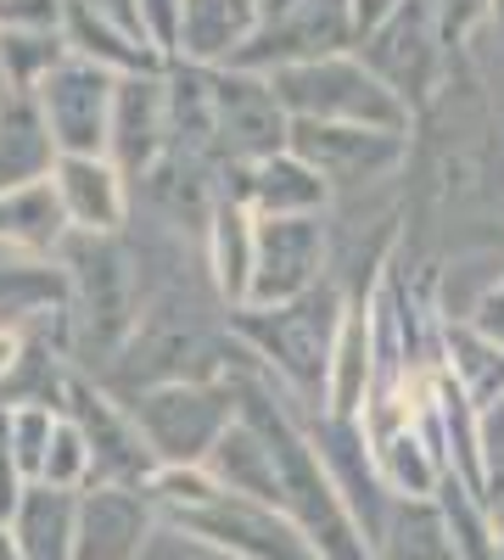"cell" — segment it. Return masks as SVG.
Returning a JSON list of instances; mask_svg holds the SVG:
<instances>
[{
	"label": "cell",
	"mask_w": 504,
	"mask_h": 560,
	"mask_svg": "<svg viewBox=\"0 0 504 560\" xmlns=\"http://www.w3.org/2000/svg\"><path fill=\"white\" fill-rule=\"evenodd\" d=\"M163 152H168V68L163 73H129V79H118L107 158L129 179H146L163 163Z\"/></svg>",
	"instance_id": "7c38bea8"
},
{
	"label": "cell",
	"mask_w": 504,
	"mask_h": 560,
	"mask_svg": "<svg viewBox=\"0 0 504 560\" xmlns=\"http://www.w3.org/2000/svg\"><path fill=\"white\" fill-rule=\"evenodd\" d=\"M0 560H23V549H17L12 527H0Z\"/></svg>",
	"instance_id": "836d02e7"
},
{
	"label": "cell",
	"mask_w": 504,
	"mask_h": 560,
	"mask_svg": "<svg viewBox=\"0 0 504 560\" xmlns=\"http://www.w3.org/2000/svg\"><path fill=\"white\" fill-rule=\"evenodd\" d=\"M62 39H68V57H84V62H96V68H107L118 79H129V73H163L168 68L141 34H129V28H118V23H107L96 12H84V7H68V0H62Z\"/></svg>",
	"instance_id": "603a6c76"
},
{
	"label": "cell",
	"mask_w": 504,
	"mask_h": 560,
	"mask_svg": "<svg viewBox=\"0 0 504 560\" xmlns=\"http://www.w3.org/2000/svg\"><path fill=\"white\" fill-rule=\"evenodd\" d=\"M0 34H62V0H0Z\"/></svg>",
	"instance_id": "f546056e"
},
{
	"label": "cell",
	"mask_w": 504,
	"mask_h": 560,
	"mask_svg": "<svg viewBox=\"0 0 504 560\" xmlns=\"http://www.w3.org/2000/svg\"><path fill=\"white\" fill-rule=\"evenodd\" d=\"M23 560H79V493L34 482L7 522Z\"/></svg>",
	"instance_id": "7402d4cb"
},
{
	"label": "cell",
	"mask_w": 504,
	"mask_h": 560,
	"mask_svg": "<svg viewBox=\"0 0 504 560\" xmlns=\"http://www.w3.org/2000/svg\"><path fill=\"white\" fill-rule=\"evenodd\" d=\"M179 527H186V538H197L202 549L231 555V560H326L286 510L242 499V493H219L208 510L179 516Z\"/></svg>",
	"instance_id": "ba28073f"
},
{
	"label": "cell",
	"mask_w": 504,
	"mask_h": 560,
	"mask_svg": "<svg viewBox=\"0 0 504 560\" xmlns=\"http://www.w3.org/2000/svg\"><path fill=\"white\" fill-rule=\"evenodd\" d=\"M68 236H73V224H68V208H62L51 179L0 191V253H7V258L57 264Z\"/></svg>",
	"instance_id": "2e32d148"
},
{
	"label": "cell",
	"mask_w": 504,
	"mask_h": 560,
	"mask_svg": "<svg viewBox=\"0 0 504 560\" xmlns=\"http://www.w3.org/2000/svg\"><path fill=\"white\" fill-rule=\"evenodd\" d=\"M437 359H443V370L460 382V393L477 409H488V404L504 398V348L493 337H482L466 314L460 319L437 314Z\"/></svg>",
	"instance_id": "ffe728a7"
},
{
	"label": "cell",
	"mask_w": 504,
	"mask_h": 560,
	"mask_svg": "<svg viewBox=\"0 0 504 560\" xmlns=\"http://www.w3.org/2000/svg\"><path fill=\"white\" fill-rule=\"evenodd\" d=\"M253 253H258V213L242 197H219L208 219V280L224 308L253 303Z\"/></svg>",
	"instance_id": "d6986e66"
},
{
	"label": "cell",
	"mask_w": 504,
	"mask_h": 560,
	"mask_svg": "<svg viewBox=\"0 0 504 560\" xmlns=\"http://www.w3.org/2000/svg\"><path fill=\"white\" fill-rule=\"evenodd\" d=\"M348 303L353 298H342L337 280H326V287L274 308H231V337L297 409H326Z\"/></svg>",
	"instance_id": "6da1fadb"
},
{
	"label": "cell",
	"mask_w": 504,
	"mask_h": 560,
	"mask_svg": "<svg viewBox=\"0 0 504 560\" xmlns=\"http://www.w3.org/2000/svg\"><path fill=\"white\" fill-rule=\"evenodd\" d=\"M224 197H242L258 219H319L331 208V185L286 147L253 168H224Z\"/></svg>",
	"instance_id": "5bb4252c"
},
{
	"label": "cell",
	"mask_w": 504,
	"mask_h": 560,
	"mask_svg": "<svg viewBox=\"0 0 504 560\" xmlns=\"http://www.w3.org/2000/svg\"><path fill=\"white\" fill-rule=\"evenodd\" d=\"M292 152L337 191H364L409 163V135L364 124H292Z\"/></svg>",
	"instance_id": "30bf717a"
},
{
	"label": "cell",
	"mask_w": 504,
	"mask_h": 560,
	"mask_svg": "<svg viewBox=\"0 0 504 560\" xmlns=\"http://www.w3.org/2000/svg\"><path fill=\"white\" fill-rule=\"evenodd\" d=\"M68 7H84V12H96V18L129 28V34H141V0H68ZM141 39H146V34H141Z\"/></svg>",
	"instance_id": "d6a6232c"
},
{
	"label": "cell",
	"mask_w": 504,
	"mask_h": 560,
	"mask_svg": "<svg viewBox=\"0 0 504 560\" xmlns=\"http://www.w3.org/2000/svg\"><path fill=\"white\" fill-rule=\"evenodd\" d=\"M62 163L57 135L39 113L34 90H0V191L51 179Z\"/></svg>",
	"instance_id": "e0dca14e"
},
{
	"label": "cell",
	"mask_w": 504,
	"mask_h": 560,
	"mask_svg": "<svg viewBox=\"0 0 504 560\" xmlns=\"http://www.w3.org/2000/svg\"><path fill=\"white\" fill-rule=\"evenodd\" d=\"M62 415H73V427L90 443V488H146L157 477V454L146 432L134 427L129 404L107 382L73 370V382L62 393Z\"/></svg>",
	"instance_id": "8992f818"
},
{
	"label": "cell",
	"mask_w": 504,
	"mask_h": 560,
	"mask_svg": "<svg viewBox=\"0 0 504 560\" xmlns=\"http://www.w3.org/2000/svg\"><path fill=\"white\" fill-rule=\"evenodd\" d=\"M51 185L68 208L73 236H118L129 224V174L113 158H62Z\"/></svg>",
	"instance_id": "9a60e30c"
},
{
	"label": "cell",
	"mask_w": 504,
	"mask_h": 560,
	"mask_svg": "<svg viewBox=\"0 0 504 560\" xmlns=\"http://www.w3.org/2000/svg\"><path fill=\"white\" fill-rule=\"evenodd\" d=\"M179 23H186V0H141V34L163 62H179Z\"/></svg>",
	"instance_id": "f1b7e54d"
},
{
	"label": "cell",
	"mask_w": 504,
	"mask_h": 560,
	"mask_svg": "<svg viewBox=\"0 0 504 560\" xmlns=\"http://www.w3.org/2000/svg\"><path fill=\"white\" fill-rule=\"evenodd\" d=\"M208 471L219 477L224 493H242V499H258V504H274L281 510V471H274V448L263 438V427L253 415H242L231 432L219 438Z\"/></svg>",
	"instance_id": "44dd1931"
},
{
	"label": "cell",
	"mask_w": 504,
	"mask_h": 560,
	"mask_svg": "<svg viewBox=\"0 0 504 560\" xmlns=\"http://www.w3.org/2000/svg\"><path fill=\"white\" fill-rule=\"evenodd\" d=\"M258 34V0H186L179 23V62L191 68H236Z\"/></svg>",
	"instance_id": "ac0fdd59"
},
{
	"label": "cell",
	"mask_w": 504,
	"mask_h": 560,
	"mask_svg": "<svg viewBox=\"0 0 504 560\" xmlns=\"http://www.w3.org/2000/svg\"><path fill=\"white\" fill-rule=\"evenodd\" d=\"M493 34H499V57H504V0H493Z\"/></svg>",
	"instance_id": "e575fe53"
},
{
	"label": "cell",
	"mask_w": 504,
	"mask_h": 560,
	"mask_svg": "<svg viewBox=\"0 0 504 560\" xmlns=\"http://www.w3.org/2000/svg\"><path fill=\"white\" fill-rule=\"evenodd\" d=\"M326 213L319 219H258V253H253V303L247 308H274L292 303L314 287H326Z\"/></svg>",
	"instance_id": "8fae6325"
},
{
	"label": "cell",
	"mask_w": 504,
	"mask_h": 560,
	"mask_svg": "<svg viewBox=\"0 0 504 560\" xmlns=\"http://www.w3.org/2000/svg\"><path fill=\"white\" fill-rule=\"evenodd\" d=\"M129 415L146 432L157 465H208L219 438L242 420V364L231 376L146 387L129 398Z\"/></svg>",
	"instance_id": "277c9868"
},
{
	"label": "cell",
	"mask_w": 504,
	"mask_h": 560,
	"mask_svg": "<svg viewBox=\"0 0 504 560\" xmlns=\"http://www.w3.org/2000/svg\"><path fill=\"white\" fill-rule=\"evenodd\" d=\"M359 45L353 0H258V34L236 57L242 73H281Z\"/></svg>",
	"instance_id": "52a82bcc"
},
{
	"label": "cell",
	"mask_w": 504,
	"mask_h": 560,
	"mask_svg": "<svg viewBox=\"0 0 504 560\" xmlns=\"http://www.w3.org/2000/svg\"><path fill=\"white\" fill-rule=\"evenodd\" d=\"M68 57L62 34H0V79L7 90H39V79Z\"/></svg>",
	"instance_id": "484cf974"
},
{
	"label": "cell",
	"mask_w": 504,
	"mask_h": 560,
	"mask_svg": "<svg viewBox=\"0 0 504 560\" xmlns=\"http://www.w3.org/2000/svg\"><path fill=\"white\" fill-rule=\"evenodd\" d=\"M376 560H460L437 493L432 499H392L387 527L376 538Z\"/></svg>",
	"instance_id": "cb8c5ba5"
},
{
	"label": "cell",
	"mask_w": 504,
	"mask_h": 560,
	"mask_svg": "<svg viewBox=\"0 0 504 560\" xmlns=\"http://www.w3.org/2000/svg\"><path fill=\"white\" fill-rule=\"evenodd\" d=\"M466 319L477 325L482 337H493V342L504 348V269L493 275V287H488V292L471 303V314H466Z\"/></svg>",
	"instance_id": "1f68e13d"
},
{
	"label": "cell",
	"mask_w": 504,
	"mask_h": 560,
	"mask_svg": "<svg viewBox=\"0 0 504 560\" xmlns=\"http://www.w3.org/2000/svg\"><path fill=\"white\" fill-rule=\"evenodd\" d=\"M269 90L292 124H364V129H392V135L415 129V113L371 73V62L359 51L281 68V73H269Z\"/></svg>",
	"instance_id": "3957f363"
},
{
	"label": "cell",
	"mask_w": 504,
	"mask_h": 560,
	"mask_svg": "<svg viewBox=\"0 0 504 560\" xmlns=\"http://www.w3.org/2000/svg\"><path fill=\"white\" fill-rule=\"evenodd\" d=\"M437 23H443L448 51L460 57L466 39H471L482 23H493V0H437Z\"/></svg>",
	"instance_id": "4dcf8cb0"
},
{
	"label": "cell",
	"mask_w": 504,
	"mask_h": 560,
	"mask_svg": "<svg viewBox=\"0 0 504 560\" xmlns=\"http://www.w3.org/2000/svg\"><path fill=\"white\" fill-rule=\"evenodd\" d=\"M353 51L371 62V73L415 118L432 113L437 90L448 79V62H454L448 39H443V23H437V0H403V7L387 23H376L371 34L353 45Z\"/></svg>",
	"instance_id": "5b68a950"
},
{
	"label": "cell",
	"mask_w": 504,
	"mask_h": 560,
	"mask_svg": "<svg viewBox=\"0 0 504 560\" xmlns=\"http://www.w3.org/2000/svg\"><path fill=\"white\" fill-rule=\"evenodd\" d=\"M493 560H504V522H499V544H493Z\"/></svg>",
	"instance_id": "d590c367"
},
{
	"label": "cell",
	"mask_w": 504,
	"mask_h": 560,
	"mask_svg": "<svg viewBox=\"0 0 504 560\" xmlns=\"http://www.w3.org/2000/svg\"><path fill=\"white\" fill-rule=\"evenodd\" d=\"M34 96H39V113H45V124H51L62 158H107L118 73L84 62V57H62L39 79Z\"/></svg>",
	"instance_id": "9c48e42d"
},
{
	"label": "cell",
	"mask_w": 504,
	"mask_h": 560,
	"mask_svg": "<svg viewBox=\"0 0 504 560\" xmlns=\"http://www.w3.org/2000/svg\"><path fill=\"white\" fill-rule=\"evenodd\" d=\"M146 493L157 499V510L168 522H179V516H191V510H208L224 488H219V477L208 471V465H157Z\"/></svg>",
	"instance_id": "4316f807"
},
{
	"label": "cell",
	"mask_w": 504,
	"mask_h": 560,
	"mask_svg": "<svg viewBox=\"0 0 504 560\" xmlns=\"http://www.w3.org/2000/svg\"><path fill=\"white\" fill-rule=\"evenodd\" d=\"M0 420H7V443H12V454H17V465H23V477L39 482L62 409H51V404H0Z\"/></svg>",
	"instance_id": "d4e9b609"
},
{
	"label": "cell",
	"mask_w": 504,
	"mask_h": 560,
	"mask_svg": "<svg viewBox=\"0 0 504 560\" xmlns=\"http://www.w3.org/2000/svg\"><path fill=\"white\" fill-rule=\"evenodd\" d=\"M39 482L62 488V493H84L90 488V443L73 427V415L57 420V438H51V454H45V477Z\"/></svg>",
	"instance_id": "83f0119b"
},
{
	"label": "cell",
	"mask_w": 504,
	"mask_h": 560,
	"mask_svg": "<svg viewBox=\"0 0 504 560\" xmlns=\"http://www.w3.org/2000/svg\"><path fill=\"white\" fill-rule=\"evenodd\" d=\"M157 499L146 488L79 493V560H141L157 533Z\"/></svg>",
	"instance_id": "4fadbf2b"
},
{
	"label": "cell",
	"mask_w": 504,
	"mask_h": 560,
	"mask_svg": "<svg viewBox=\"0 0 504 560\" xmlns=\"http://www.w3.org/2000/svg\"><path fill=\"white\" fill-rule=\"evenodd\" d=\"M62 275H68V342L73 364L84 376H107L113 359L129 348L134 325H141V292H134V269L118 236H68L62 247Z\"/></svg>",
	"instance_id": "7a4b0ae2"
}]
</instances>
